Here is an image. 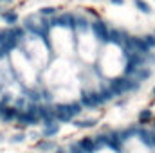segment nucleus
<instances>
[{"mask_svg": "<svg viewBox=\"0 0 155 153\" xmlns=\"http://www.w3.org/2000/svg\"><path fill=\"white\" fill-rule=\"evenodd\" d=\"M110 92L114 96H121L124 92H134L139 88V81L135 79H130V77H116L112 83H110Z\"/></svg>", "mask_w": 155, "mask_h": 153, "instance_id": "f257e3e1", "label": "nucleus"}, {"mask_svg": "<svg viewBox=\"0 0 155 153\" xmlns=\"http://www.w3.org/2000/svg\"><path fill=\"white\" fill-rule=\"evenodd\" d=\"M51 27H67V29H74L76 27V16L71 13H63L60 16H52V20L49 22Z\"/></svg>", "mask_w": 155, "mask_h": 153, "instance_id": "f03ea898", "label": "nucleus"}, {"mask_svg": "<svg viewBox=\"0 0 155 153\" xmlns=\"http://www.w3.org/2000/svg\"><path fill=\"white\" fill-rule=\"evenodd\" d=\"M92 29H94V34L97 36V40H101V41H108V27H107L105 22L96 20V22L92 24Z\"/></svg>", "mask_w": 155, "mask_h": 153, "instance_id": "7ed1b4c3", "label": "nucleus"}, {"mask_svg": "<svg viewBox=\"0 0 155 153\" xmlns=\"http://www.w3.org/2000/svg\"><path fill=\"white\" fill-rule=\"evenodd\" d=\"M137 137L150 148H155V132H148L144 128H137Z\"/></svg>", "mask_w": 155, "mask_h": 153, "instance_id": "20e7f679", "label": "nucleus"}, {"mask_svg": "<svg viewBox=\"0 0 155 153\" xmlns=\"http://www.w3.org/2000/svg\"><path fill=\"white\" fill-rule=\"evenodd\" d=\"M107 146L110 150H116L117 153H123V142L117 137V132H112L110 135H107Z\"/></svg>", "mask_w": 155, "mask_h": 153, "instance_id": "39448f33", "label": "nucleus"}, {"mask_svg": "<svg viewBox=\"0 0 155 153\" xmlns=\"http://www.w3.org/2000/svg\"><path fill=\"white\" fill-rule=\"evenodd\" d=\"M78 146H79V150H81L83 153H94L96 150H97L92 137H83V139H79Z\"/></svg>", "mask_w": 155, "mask_h": 153, "instance_id": "423d86ee", "label": "nucleus"}, {"mask_svg": "<svg viewBox=\"0 0 155 153\" xmlns=\"http://www.w3.org/2000/svg\"><path fill=\"white\" fill-rule=\"evenodd\" d=\"M60 132V124L58 122H51V124H45L43 126V137H54L56 133Z\"/></svg>", "mask_w": 155, "mask_h": 153, "instance_id": "0eeeda50", "label": "nucleus"}, {"mask_svg": "<svg viewBox=\"0 0 155 153\" xmlns=\"http://www.w3.org/2000/svg\"><path fill=\"white\" fill-rule=\"evenodd\" d=\"M83 112V106L79 105V103H67V114L71 115V119H74V117H78V115Z\"/></svg>", "mask_w": 155, "mask_h": 153, "instance_id": "6e6552de", "label": "nucleus"}, {"mask_svg": "<svg viewBox=\"0 0 155 153\" xmlns=\"http://www.w3.org/2000/svg\"><path fill=\"white\" fill-rule=\"evenodd\" d=\"M88 96H90V103H92V108H97V106L105 105V99H103L101 92H88Z\"/></svg>", "mask_w": 155, "mask_h": 153, "instance_id": "1a4fd4ad", "label": "nucleus"}, {"mask_svg": "<svg viewBox=\"0 0 155 153\" xmlns=\"http://www.w3.org/2000/svg\"><path fill=\"white\" fill-rule=\"evenodd\" d=\"M36 148L41 153H49V151H52V150H56V144L51 142V141H40L38 144H36Z\"/></svg>", "mask_w": 155, "mask_h": 153, "instance_id": "9d476101", "label": "nucleus"}, {"mask_svg": "<svg viewBox=\"0 0 155 153\" xmlns=\"http://www.w3.org/2000/svg\"><path fill=\"white\" fill-rule=\"evenodd\" d=\"M153 121V115H152V110H141L139 112V124H148Z\"/></svg>", "mask_w": 155, "mask_h": 153, "instance_id": "9b49d317", "label": "nucleus"}, {"mask_svg": "<svg viewBox=\"0 0 155 153\" xmlns=\"http://www.w3.org/2000/svg\"><path fill=\"white\" fill-rule=\"evenodd\" d=\"M78 128H92L97 124V119H83V121H74Z\"/></svg>", "mask_w": 155, "mask_h": 153, "instance_id": "f8f14e48", "label": "nucleus"}, {"mask_svg": "<svg viewBox=\"0 0 155 153\" xmlns=\"http://www.w3.org/2000/svg\"><path fill=\"white\" fill-rule=\"evenodd\" d=\"M108 41L110 43H123V36H121V33L117 31V29H112V31H108Z\"/></svg>", "mask_w": 155, "mask_h": 153, "instance_id": "ddd939ff", "label": "nucleus"}, {"mask_svg": "<svg viewBox=\"0 0 155 153\" xmlns=\"http://www.w3.org/2000/svg\"><path fill=\"white\" fill-rule=\"evenodd\" d=\"M4 22L11 27V25H15L16 22H18V15L16 13H13V11H9V13H4Z\"/></svg>", "mask_w": 155, "mask_h": 153, "instance_id": "4468645a", "label": "nucleus"}, {"mask_svg": "<svg viewBox=\"0 0 155 153\" xmlns=\"http://www.w3.org/2000/svg\"><path fill=\"white\" fill-rule=\"evenodd\" d=\"M79 105H81V106H87V108H92V103H90V96H88V92H81Z\"/></svg>", "mask_w": 155, "mask_h": 153, "instance_id": "2eb2a0df", "label": "nucleus"}, {"mask_svg": "<svg viewBox=\"0 0 155 153\" xmlns=\"http://www.w3.org/2000/svg\"><path fill=\"white\" fill-rule=\"evenodd\" d=\"M135 7H137L139 11H143V13H146V15H148V13L152 11V9H150V5H148V4H146L144 0H135Z\"/></svg>", "mask_w": 155, "mask_h": 153, "instance_id": "dca6fc26", "label": "nucleus"}, {"mask_svg": "<svg viewBox=\"0 0 155 153\" xmlns=\"http://www.w3.org/2000/svg\"><path fill=\"white\" fill-rule=\"evenodd\" d=\"M135 74H137V77H139V81H143V79H148L152 72H150L148 69H139V70H137Z\"/></svg>", "mask_w": 155, "mask_h": 153, "instance_id": "f3484780", "label": "nucleus"}, {"mask_svg": "<svg viewBox=\"0 0 155 153\" xmlns=\"http://www.w3.org/2000/svg\"><path fill=\"white\" fill-rule=\"evenodd\" d=\"M40 13H41L43 16H54V15H56V7H41Z\"/></svg>", "mask_w": 155, "mask_h": 153, "instance_id": "a211bd4d", "label": "nucleus"}, {"mask_svg": "<svg viewBox=\"0 0 155 153\" xmlns=\"http://www.w3.org/2000/svg\"><path fill=\"white\" fill-rule=\"evenodd\" d=\"M143 40H144V43H146L150 49H152V47H155V34H146Z\"/></svg>", "mask_w": 155, "mask_h": 153, "instance_id": "6ab92c4d", "label": "nucleus"}, {"mask_svg": "<svg viewBox=\"0 0 155 153\" xmlns=\"http://www.w3.org/2000/svg\"><path fill=\"white\" fill-rule=\"evenodd\" d=\"M76 27H79V29H87V27H88V22H87L85 18H76Z\"/></svg>", "mask_w": 155, "mask_h": 153, "instance_id": "aec40b11", "label": "nucleus"}, {"mask_svg": "<svg viewBox=\"0 0 155 153\" xmlns=\"http://www.w3.org/2000/svg\"><path fill=\"white\" fill-rule=\"evenodd\" d=\"M101 96H103V99H105V103H107V101H110V99L114 97V94L110 92V88H105V90L101 92Z\"/></svg>", "mask_w": 155, "mask_h": 153, "instance_id": "412c9836", "label": "nucleus"}, {"mask_svg": "<svg viewBox=\"0 0 155 153\" xmlns=\"http://www.w3.org/2000/svg\"><path fill=\"white\" fill-rule=\"evenodd\" d=\"M112 4H116V5H123V0H110Z\"/></svg>", "mask_w": 155, "mask_h": 153, "instance_id": "4be33fe9", "label": "nucleus"}, {"mask_svg": "<svg viewBox=\"0 0 155 153\" xmlns=\"http://www.w3.org/2000/svg\"><path fill=\"white\" fill-rule=\"evenodd\" d=\"M152 124H153V130H155V119H153V121H152Z\"/></svg>", "mask_w": 155, "mask_h": 153, "instance_id": "5701e85b", "label": "nucleus"}, {"mask_svg": "<svg viewBox=\"0 0 155 153\" xmlns=\"http://www.w3.org/2000/svg\"><path fill=\"white\" fill-rule=\"evenodd\" d=\"M153 96H155V88H153Z\"/></svg>", "mask_w": 155, "mask_h": 153, "instance_id": "b1692460", "label": "nucleus"}]
</instances>
